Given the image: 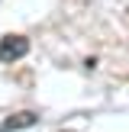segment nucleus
I'll return each mask as SVG.
<instances>
[{
  "instance_id": "obj_1",
  "label": "nucleus",
  "mask_w": 129,
  "mask_h": 132,
  "mask_svg": "<svg viewBox=\"0 0 129 132\" xmlns=\"http://www.w3.org/2000/svg\"><path fill=\"white\" fill-rule=\"evenodd\" d=\"M29 52V39L26 36H3L0 39V61H19V58Z\"/></svg>"
},
{
  "instance_id": "obj_2",
  "label": "nucleus",
  "mask_w": 129,
  "mask_h": 132,
  "mask_svg": "<svg viewBox=\"0 0 129 132\" xmlns=\"http://www.w3.org/2000/svg\"><path fill=\"white\" fill-rule=\"evenodd\" d=\"M36 122H39V116H36V113H29V110H23V113L6 116V119L0 122V132H19V129H32Z\"/></svg>"
},
{
  "instance_id": "obj_3",
  "label": "nucleus",
  "mask_w": 129,
  "mask_h": 132,
  "mask_svg": "<svg viewBox=\"0 0 129 132\" xmlns=\"http://www.w3.org/2000/svg\"><path fill=\"white\" fill-rule=\"evenodd\" d=\"M68 132H71V129H68Z\"/></svg>"
}]
</instances>
